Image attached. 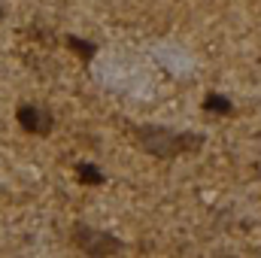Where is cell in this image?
Instances as JSON below:
<instances>
[{
  "label": "cell",
  "instance_id": "5b68a950",
  "mask_svg": "<svg viewBox=\"0 0 261 258\" xmlns=\"http://www.w3.org/2000/svg\"><path fill=\"white\" fill-rule=\"evenodd\" d=\"M203 113H213V116H231L234 107H231V100L222 97V94H206V97H203Z\"/></svg>",
  "mask_w": 261,
  "mask_h": 258
},
{
  "label": "cell",
  "instance_id": "52a82bcc",
  "mask_svg": "<svg viewBox=\"0 0 261 258\" xmlns=\"http://www.w3.org/2000/svg\"><path fill=\"white\" fill-rule=\"evenodd\" d=\"M0 18H3V6H0Z\"/></svg>",
  "mask_w": 261,
  "mask_h": 258
},
{
  "label": "cell",
  "instance_id": "3957f363",
  "mask_svg": "<svg viewBox=\"0 0 261 258\" xmlns=\"http://www.w3.org/2000/svg\"><path fill=\"white\" fill-rule=\"evenodd\" d=\"M15 119H18V125L28 134H40V137H46L52 131V122H55L52 113L46 107H37V104H21L15 110Z\"/></svg>",
  "mask_w": 261,
  "mask_h": 258
},
{
  "label": "cell",
  "instance_id": "8992f818",
  "mask_svg": "<svg viewBox=\"0 0 261 258\" xmlns=\"http://www.w3.org/2000/svg\"><path fill=\"white\" fill-rule=\"evenodd\" d=\"M76 179L82 186H103V173L94 167V164H79L76 167Z\"/></svg>",
  "mask_w": 261,
  "mask_h": 258
},
{
  "label": "cell",
  "instance_id": "7a4b0ae2",
  "mask_svg": "<svg viewBox=\"0 0 261 258\" xmlns=\"http://www.w3.org/2000/svg\"><path fill=\"white\" fill-rule=\"evenodd\" d=\"M73 243L85 255H119L125 252V243L107 231H94L88 225H73Z\"/></svg>",
  "mask_w": 261,
  "mask_h": 258
},
{
  "label": "cell",
  "instance_id": "277c9868",
  "mask_svg": "<svg viewBox=\"0 0 261 258\" xmlns=\"http://www.w3.org/2000/svg\"><path fill=\"white\" fill-rule=\"evenodd\" d=\"M64 43H67V49L76 55V58H82V61H91L94 55H97V46L94 43H88V40H79V37H64Z\"/></svg>",
  "mask_w": 261,
  "mask_h": 258
},
{
  "label": "cell",
  "instance_id": "6da1fadb",
  "mask_svg": "<svg viewBox=\"0 0 261 258\" xmlns=\"http://www.w3.org/2000/svg\"><path fill=\"white\" fill-rule=\"evenodd\" d=\"M134 137L140 143L143 152L155 155V158H173L182 152H197L203 146V137L192 134V131H170V128H155V125H143L134 128Z\"/></svg>",
  "mask_w": 261,
  "mask_h": 258
}]
</instances>
